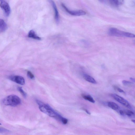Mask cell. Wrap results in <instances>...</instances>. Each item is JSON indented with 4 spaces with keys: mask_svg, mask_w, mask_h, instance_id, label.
Here are the masks:
<instances>
[{
    "mask_svg": "<svg viewBox=\"0 0 135 135\" xmlns=\"http://www.w3.org/2000/svg\"><path fill=\"white\" fill-rule=\"evenodd\" d=\"M115 88L119 92H120L123 93H125V92L124 91H123L122 90V89L121 88H120L119 87H115Z\"/></svg>",
    "mask_w": 135,
    "mask_h": 135,
    "instance_id": "ffe728a7",
    "label": "cell"
},
{
    "mask_svg": "<svg viewBox=\"0 0 135 135\" xmlns=\"http://www.w3.org/2000/svg\"><path fill=\"white\" fill-rule=\"evenodd\" d=\"M28 76L31 79H33L34 78V75L30 71H28L27 72Z\"/></svg>",
    "mask_w": 135,
    "mask_h": 135,
    "instance_id": "d6986e66",
    "label": "cell"
},
{
    "mask_svg": "<svg viewBox=\"0 0 135 135\" xmlns=\"http://www.w3.org/2000/svg\"><path fill=\"white\" fill-rule=\"evenodd\" d=\"M1 125V123H0V125Z\"/></svg>",
    "mask_w": 135,
    "mask_h": 135,
    "instance_id": "d4e9b609",
    "label": "cell"
},
{
    "mask_svg": "<svg viewBox=\"0 0 135 135\" xmlns=\"http://www.w3.org/2000/svg\"><path fill=\"white\" fill-rule=\"evenodd\" d=\"M132 122H133L134 123H135V120H132Z\"/></svg>",
    "mask_w": 135,
    "mask_h": 135,
    "instance_id": "cb8c5ba5",
    "label": "cell"
},
{
    "mask_svg": "<svg viewBox=\"0 0 135 135\" xmlns=\"http://www.w3.org/2000/svg\"><path fill=\"white\" fill-rule=\"evenodd\" d=\"M131 80L132 81H133L134 82H135V79L132 78H130Z\"/></svg>",
    "mask_w": 135,
    "mask_h": 135,
    "instance_id": "7402d4cb",
    "label": "cell"
},
{
    "mask_svg": "<svg viewBox=\"0 0 135 135\" xmlns=\"http://www.w3.org/2000/svg\"><path fill=\"white\" fill-rule=\"evenodd\" d=\"M108 34L110 36L119 37H126L128 38H134V34L120 30L115 28H110Z\"/></svg>",
    "mask_w": 135,
    "mask_h": 135,
    "instance_id": "3957f363",
    "label": "cell"
},
{
    "mask_svg": "<svg viewBox=\"0 0 135 135\" xmlns=\"http://www.w3.org/2000/svg\"><path fill=\"white\" fill-rule=\"evenodd\" d=\"M84 110L86 112V113L88 114H90V112H89L86 109H84Z\"/></svg>",
    "mask_w": 135,
    "mask_h": 135,
    "instance_id": "603a6c76",
    "label": "cell"
},
{
    "mask_svg": "<svg viewBox=\"0 0 135 135\" xmlns=\"http://www.w3.org/2000/svg\"><path fill=\"white\" fill-rule=\"evenodd\" d=\"M9 131V130L6 128H0V133H8Z\"/></svg>",
    "mask_w": 135,
    "mask_h": 135,
    "instance_id": "ac0fdd59",
    "label": "cell"
},
{
    "mask_svg": "<svg viewBox=\"0 0 135 135\" xmlns=\"http://www.w3.org/2000/svg\"><path fill=\"white\" fill-rule=\"evenodd\" d=\"M124 112L125 114L129 117L133 116L134 115V113L133 112L130 110H126L124 111Z\"/></svg>",
    "mask_w": 135,
    "mask_h": 135,
    "instance_id": "9a60e30c",
    "label": "cell"
},
{
    "mask_svg": "<svg viewBox=\"0 0 135 135\" xmlns=\"http://www.w3.org/2000/svg\"><path fill=\"white\" fill-rule=\"evenodd\" d=\"M83 77L86 81L92 84H97V82L96 80L93 77L88 75L84 74L83 76Z\"/></svg>",
    "mask_w": 135,
    "mask_h": 135,
    "instance_id": "9c48e42d",
    "label": "cell"
},
{
    "mask_svg": "<svg viewBox=\"0 0 135 135\" xmlns=\"http://www.w3.org/2000/svg\"><path fill=\"white\" fill-rule=\"evenodd\" d=\"M119 113L121 114V115H123L124 114V111H123L122 110H120L119 111Z\"/></svg>",
    "mask_w": 135,
    "mask_h": 135,
    "instance_id": "44dd1931",
    "label": "cell"
},
{
    "mask_svg": "<svg viewBox=\"0 0 135 135\" xmlns=\"http://www.w3.org/2000/svg\"><path fill=\"white\" fill-rule=\"evenodd\" d=\"M7 25L3 20L0 19V32H4L7 29Z\"/></svg>",
    "mask_w": 135,
    "mask_h": 135,
    "instance_id": "8fae6325",
    "label": "cell"
},
{
    "mask_svg": "<svg viewBox=\"0 0 135 135\" xmlns=\"http://www.w3.org/2000/svg\"><path fill=\"white\" fill-rule=\"evenodd\" d=\"M2 102L5 105L15 106L21 104V100L18 96L11 95L5 98Z\"/></svg>",
    "mask_w": 135,
    "mask_h": 135,
    "instance_id": "7a4b0ae2",
    "label": "cell"
},
{
    "mask_svg": "<svg viewBox=\"0 0 135 135\" xmlns=\"http://www.w3.org/2000/svg\"><path fill=\"white\" fill-rule=\"evenodd\" d=\"M108 3L112 6L115 7H118L121 5L123 2V1L119 0H110Z\"/></svg>",
    "mask_w": 135,
    "mask_h": 135,
    "instance_id": "7c38bea8",
    "label": "cell"
},
{
    "mask_svg": "<svg viewBox=\"0 0 135 135\" xmlns=\"http://www.w3.org/2000/svg\"><path fill=\"white\" fill-rule=\"evenodd\" d=\"M36 101L39 106L40 110L42 112L58 120L63 124L65 125L67 124L68 120L54 110L49 105L45 104L38 100H36Z\"/></svg>",
    "mask_w": 135,
    "mask_h": 135,
    "instance_id": "6da1fadb",
    "label": "cell"
},
{
    "mask_svg": "<svg viewBox=\"0 0 135 135\" xmlns=\"http://www.w3.org/2000/svg\"><path fill=\"white\" fill-rule=\"evenodd\" d=\"M122 83L123 84L125 85H129L133 84L131 82L126 80H123L122 81Z\"/></svg>",
    "mask_w": 135,
    "mask_h": 135,
    "instance_id": "e0dca14e",
    "label": "cell"
},
{
    "mask_svg": "<svg viewBox=\"0 0 135 135\" xmlns=\"http://www.w3.org/2000/svg\"><path fill=\"white\" fill-rule=\"evenodd\" d=\"M28 37L36 40H40L41 39L36 34L35 31L33 30L30 31L28 34Z\"/></svg>",
    "mask_w": 135,
    "mask_h": 135,
    "instance_id": "30bf717a",
    "label": "cell"
},
{
    "mask_svg": "<svg viewBox=\"0 0 135 135\" xmlns=\"http://www.w3.org/2000/svg\"><path fill=\"white\" fill-rule=\"evenodd\" d=\"M50 1L51 5L52 6L55 12V18L56 21L58 23L59 22V16L58 9L55 3L53 1L50 0Z\"/></svg>",
    "mask_w": 135,
    "mask_h": 135,
    "instance_id": "ba28073f",
    "label": "cell"
},
{
    "mask_svg": "<svg viewBox=\"0 0 135 135\" xmlns=\"http://www.w3.org/2000/svg\"><path fill=\"white\" fill-rule=\"evenodd\" d=\"M108 106L109 107L115 110H118L119 108V106L116 103L113 102H108Z\"/></svg>",
    "mask_w": 135,
    "mask_h": 135,
    "instance_id": "4fadbf2b",
    "label": "cell"
},
{
    "mask_svg": "<svg viewBox=\"0 0 135 135\" xmlns=\"http://www.w3.org/2000/svg\"><path fill=\"white\" fill-rule=\"evenodd\" d=\"M62 6L67 12L72 15L75 16H80L85 15L86 13L84 11L81 10L71 11L68 9V8L63 4H61Z\"/></svg>",
    "mask_w": 135,
    "mask_h": 135,
    "instance_id": "5b68a950",
    "label": "cell"
},
{
    "mask_svg": "<svg viewBox=\"0 0 135 135\" xmlns=\"http://www.w3.org/2000/svg\"><path fill=\"white\" fill-rule=\"evenodd\" d=\"M111 96L116 101L122 105L128 108L131 107L130 103L127 100L122 97L116 94H112Z\"/></svg>",
    "mask_w": 135,
    "mask_h": 135,
    "instance_id": "277c9868",
    "label": "cell"
},
{
    "mask_svg": "<svg viewBox=\"0 0 135 135\" xmlns=\"http://www.w3.org/2000/svg\"><path fill=\"white\" fill-rule=\"evenodd\" d=\"M9 78L12 81L21 85H24L25 84V80L23 77L19 76H11Z\"/></svg>",
    "mask_w": 135,
    "mask_h": 135,
    "instance_id": "52a82bcc",
    "label": "cell"
},
{
    "mask_svg": "<svg viewBox=\"0 0 135 135\" xmlns=\"http://www.w3.org/2000/svg\"><path fill=\"white\" fill-rule=\"evenodd\" d=\"M18 90L21 93L23 96L25 98L27 96V93L23 90L21 87H18Z\"/></svg>",
    "mask_w": 135,
    "mask_h": 135,
    "instance_id": "2e32d148",
    "label": "cell"
},
{
    "mask_svg": "<svg viewBox=\"0 0 135 135\" xmlns=\"http://www.w3.org/2000/svg\"><path fill=\"white\" fill-rule=\"evenodd\" d=\"M0 6L2 9L3 10L6 15L9 16L10 13V8L9 4L5 1H1Z\"/></svg>",
    "mask_w": 135,
    "mask_h": 135,
    "instance_id": "8992f818",
    "label": "cell"
},
{
    "mask_svg": "<svg viewBox=\"0 0 135 135\" xmlns=\"http://www.w3.org/2000/svg\"><path fill=\"white\" fill-rule=\"evenodd\" d=\"M82 96L83 98L85 99L88 100V101L91 102L92 103L95 102V101L93 98L89 95L83 94Z\"/></svg>",
    "mask_w": 135,
    "mask_h": 135,
    "instance_id": "5bb4252c",
    "label": "cell"
}]
</instances>
